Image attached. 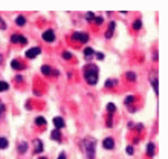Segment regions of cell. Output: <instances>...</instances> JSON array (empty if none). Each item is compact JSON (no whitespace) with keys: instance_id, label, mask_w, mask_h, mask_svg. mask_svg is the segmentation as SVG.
Returning a JSON list of instances; mask_svg holds the SVG:
<instances>
[{"instance_id":"4","label":"cell","mask_w":168,"mask_h":159,"mask_svg":"<svg viewBox=\"0 0 168 159\" xmlns=\"http://www.w3.org/2000/svg\"><path fill=\"white\" fill-rule=\"evenodd\" d=\"M43 40H45V41H47V43L54 41V40H55V32H54L52 29L45 31V32H43Z\"/></svg>"},{"instance_id":"15","label":"cell","mask_w":168,"mask_h":159,"mask_svg":"<svg viewBox=\"0 0 168 159\" xmlns=\"http://www.w3.org/2000/svg\"><path fill=\"white\" fill-rule=\"evenodd\" d=\"M147 154H148V156H153V154H154V144L153 142H150L147 145Z\"/></svg>"},{"instance_id":"35","label":"cell","mask_w":168,"mask_h":159,"mask_svg":"<svg viewBox=\"0 0 168 159\" xmlns=\"http://www.w3.org/2000/svg\"><path fill=\"white\" fill-rule=\"evenodd\" d=\"M58 159H66V154H64V153H60V156H58Z\"/></svg>"},{"instance_id":"14","label":"cell","mask_w":168,"mask_h":159,"mask_svg":"<svg viewBox=\"0 0 168 159\" xmlns=\"http://www.w3.org/2000/svg\"><path fill=\"white\" fill-rule=\"evenodd\" d=\"M15 23H17V26H25V23H26V19L23 15H19L15 19Z\"/></svg>"},{"instance_id":"6","label":"cell","mask_w":168,"mask_h":159,"mask_svg":"<svg viewBox=\"0 0 168 159\" xmlns=\"http://www.w3.org/2000/svg\"><path fill=\"white\" fill-rule=\"evenodd\" d=\"M150 81H151V84H153V89L156 94H159V83H157V75L156 73H151L150 75Z\"/></svg>"},{"instance_id":"20","label":"cell","mask_w":168,"mask_h":159,"mask_svg":"<svg viewBox=\"0 0 168 159\" xmlns=\"http://www.w3.org/2000/svg\"><path fill=\"white\" fill-rule=\"evenodd\" d=\"M6 147H8V139L6 138H0V150H3Z\"/></svg>"},{"instance_id":"2","label":"cell","mask_w":168,"mask_h":159,"mask_svg":"<svg viewBox=\"0 0 168 159\" xmlns=\"http://www.w3.org/2000/svg\"><path fill=\"white\" fill-rule=\"evenodd\" d=\"M84 145V152H86L87 159H95V139L93 138H87L83 142Z\"/></svg>"},{"instance_id":"18","label":"cell","mask_w":168,"mask_h":159,"mask_svg":"<svg viewBox=\"0 0 168 159\" xmlns=\"http://www.w3.org/2000/svg\"><path fill=\"white\" fill-rule=\"evenodd\" d=\"M115 110H116V106H115L113 103H109L107 104V112L112 115V113H115Z\"/></svg>"},{"instance_id":"27","label":"cell","mask_w":168,"mask_h":159,"mask_svg":"<svg viewBox=\"0 0 168 159\" xmlns=\"http://www.w3.org/2000/svg\"><path fill=\"white\" fill-rule=\"evenodd\" d=\"M86 20H95V14H93V12H87V14H86Z\"/></svg>"},{"instance_id":"36","label":"cell","mask_w":168,"mask_h":159,"mask_svg":"<svg viewBox=\"0 0 168 159\" xmlns=\"http://www.w3.org/2000/svg\"><path fill=\"white\" fill-rule=\"evenodd\" d=\"M2 60H3V58H2V55H0V64H2Z\"/></svg>"},{"instance_id":"22","label":"cell","mask_w":168,"mask_h":159,"mask_svg":"<svg viewBox=\"0 0 168 159\" xmlns=\"http://www.w3.org/2000/svg\"><path fill=\"white\" fill-rule=\"evenodd\" d=\"M125 77H127V80H130V81H136V73L135 72H127Z\"/></svg>"},{"instance_id":"30","label":"cell","mask_w":168,"mask_h":159,"mask_svg":"<svg viewBox=\"0 0 168 159\" xmlns=\"http://www.w3.org/2000/svg\"><path fill=\"white\" fill-rule=\"evenodd\" d=\"M127 153H129V154H133V153H135V150H133V147H131V145H129V147H127Z\"/></svg>"},{"instance_id":"28","label":"cell","mask_w":168,"mask_h":159,"mask_svg":"<svg viewBox=\"0 0 168 159\" xmlns=\"http://www.w3.org/2000/svg\"><path fill=\"white\" fill-rule=\"evenodd\" d=\"M63 58L70 60V58H72V54H70V52H63Z\"/></svg>"},{"instance_id":"33","label":"cell","mask_w":168,"mask_h":159,"mask_svg":"<svg viewBox=\"0 0 168 159\" xmlns=\"http://www.w3.org/2000/svg\"><path fill=\"white\" fill-rule=\"evenodd\" d=\"M3 110H5V106H3L2 103H0V115H2V112H3Z\"/></svg>"},{"instance_id":"26","label":"cell","mask_w":168,"mask_h":159,"mask_svg":"<svg viewBox=\"0 0 168 159\" xmlns=\"http://www.w3.org/2000/svg\"><path fill=\"white\" fill-rule=\"evenodd\" d=\"M133 28H135V29H141V28H142V21H141V20H136L135 23H133Z\"/></svg>"},{"instance_id":"3","label":"cell","mask_w":168,"mask_h":159,"mask_svg":"<svg viewBox=\"0 0 168 159\" xmlns=\"http://www.w3.org/2000/svg\"><path fill=\"white\" fill-rule=\"evenodd\" d=\"M11 41L12 43H19V45H26V37H23L21 34H14V35H11Z\"/></svg>"},{"instance_id":"34","label":"cell","mask_w":168,"mask_h":159,"mask_svg":"<svg viewBox=\"0 0 168 159\" xmlns=\"http://www.w3.org/2000/svg\"><path fill=\"white\" fill-rule=\"evenodd\" d=\"M0 28H2V29H5V28H6V25H5V23H3V21H2V20H0Z\"/></svg>"},{"instance_id":"10","label":"cell","mask_w":168,"mask_h":159,"mask_svg":"<svg viewBox=\"0 0 168 159\" xmlns=\"http://www.w3.org/2000/svg\"><path fill=\"white\" fill-rule=\"evenodd\" d=\"M115 28H116V23H115V21H110V25H109V29H107V32H105V38H112Z\"/></svg>"},{"instance_id":"7","label":"cell","mask_w":168,"mask_h":159,"mask_svg":"<svg viewBox=\"0 0 168 159\" xmlns=\"http://www.w3.org/2000/svg\"><path fill=\"white\" fill-rule=\"evenodd\" d=\"M40 52H41V49L40 47H32V49H29V51H26V57L28 58H35Z\"/></svg>"},{"instance_id":"12","label":"cell","mask_w":168,"mask_h":159,"mask_svg":"<svg viewBox=\"0 0 168 159\" xmlns=\"http://www.w3.org/2000/svg\"><path fill=\"white\" fill-rule=\"evenodd\" d=\"M93 55H95V51L92 49V47H86V49H84V57H86L87 60H90Z\"/></svg>"},{"instance_id":"8","label":"cell","mask_w":168,"mask_h":159,"mask_svg":"<svg viewBox=\"0 0 168 159\" xmlns=\"http://www.w3.org/2000/svg\"><path fill=\"white\" fill-rule=\"evenodd\" d=\"M103 147L107 148V150H112V148L115 147V141H113L112 138H105V139L103 141Z\"/></svg>"},{"instance_id":"1","label":"cell","mask_w":168,"mask_h":159,"mask_svg":"<svg viewBox=\"0 0 168 159\" xmlns=\"http://www.w3.org/2000/svg\"><path fill=\"white\" fill-rule=\"evenodd\" d=\"M84 78H86L87 84L95 86L98 83V67L95 64H87L84 67Z\"/></svg>"},{"instance_id":"16","label":"cell","mask_w":168,"mask_h":159,"mask_svg":"<svg viewBox=\"0 0 168 159\" xmlns=\"http://www.w3.org/2000/svg\"><path fill=\"white\" fill-rule=\"evenodd\" d=\"M35 124H37V126H41V127H45V126H46V119H45V118H41V116H38L37 119H35Z\"/></svg>"},{"instance_id":"24","label":"cell","mask_w":168,"mask_h":159,"mask_svg":"<svg viewBox=\"0 0 168 159\" xmlns=\"http://www.w3.org/2000/svg\"><path fill=\"white\" fill-rule=\"evenodd\" d=\"M135 101V96L133 95H129V96H125V100H124V103L125 104H131Z\"/></svg>"},{"instance_id":"17","label":"cell","mask_w":168,"mask_h":159,"mask_svg":"<svg viewBox=\"0 0 168 159\" xmlns=\"http://www.w3.org/2000/svg\"><path fill=\"white\" fill-rule=\"evenodd\" d=\"M41 73H45V75H51V73H52V69L49 67V66H41Z\"/></svg>"},{"instance_id":"31","label":"cell","mask_w":168,"mask_h":159,"mask_svg":"<svg viewBox=\"0 0 168 159\" xmlns=\"http://www.w3.org/2000/svg\"><path fill=\"white\" fill-rule=\"evenodd\" d=\"M95 21L98 25H101V23H103V19H101V17H95Z\"/></svg>"},{"instance_id":"37","label":"cell","mask_w":168,"mask_h":159,"mask_svg":"<svg viewBox=\"0 0 168 159\" xmlns=\"http://www.w3.org/2000/svg\"><path fill=\"white\" fill-rule=\"evenodd\" d=\"M38 159H46V158H38Z\"/></svg>"},{"instance_id":"9","label":"cell","mask_w":168,"mask_h":159,"mask_svg":"<svg viewBox=\"0 0 168 159\" xmlns=\"http://www.w3.org/2000/svg\"><path fill=\"white\" fill-rule=\"evenodd\" d=\"M54 126L57 127V130L63 129V127H64V119L61 118V116H55L54 118Z\"/></svg>"},{"instance_id":"23","label":"cell","mask_w":168,"mask_h":159,"mask_svg":"<svg viewBox=\"0 0 168 159\" xmlns=\"http://www.w3.org/2000/svg\"><path fill=\"white\" fill-rule=\"evenodd\" d=\"M8 87H9V84H8L6 81H0V92H5V90H8Z\"/></svg>"},{"instance_id":"13","label":"cell","mask_w":168,"mask_h":159,"mask_svg":"<svg viewBox=\"0 0 168 159\" xmlns=\"http://www.w3.org/2000/svg\"><path fill=\"white\" fill-rule=\"evenodd\" d=\"M51 138L52 139H55V141H61V133H60V130H52V133H51Z\"/></svg>"},{"instance_id":"5","label":"cell","mask_w":168,"mask_h":159,"mask_svg":"<svg viewBox=\"0 0 168 159\" xmlns=\"http://www.w3.org/2000/svg\"><path fill=\"white\" fill-rule=\"evenodd\" d=\"M73 38L78 40V41H81V43H86L87 40H89V35H87L86 32H75L73 34Z\"/></svg>"},{"instance_id":"29","label":"cell","mask_w":168,"mask_h":159,"mask_svg":"<svg viewBox=\"0 0 168 159\" xmlns=\"http://www.w3.org/2000/svg\"><path fill=\"white\" fill-rule=\"evenodd\" d=\"M113 126V119H112V115H109L107 118V127H112Z\"/></svg>"},{"instance_id":"19","label":"cell","mask_w":168,"mask_h":159,"mask_svg":"<svg viewBox=\"0 0 168 159\" xmlns=\"http://www.w3.org/2000/svg\"><path fill=\"white\" fill-rule=\"evenodd\" d=\"M26 150H28V144H26V142H20L19 152H20V153H26Z\"/></svg>"},{"instance_id":"21","label":"cell","mask_w":168,"mask_h":159,"mask_svg":"<svg viewBox=\"0 0 168 159\" xmlns=\"http://www.w3.org/2000/svg\"><path fill=\"white\" fill-rule=\"evenodd\" d=\"M11 66H12L14 69H23V64L19 63V60H14V61L11 63Z\"/></svg>"},{"instance_id":"32","label":"cell","mask_w":168,"mask_h":159,"mask_svg":"<svg viewBox=\"0 0 168 159\" xmlns=\"http://www.w3.org/2000/svg\"><path fill=\"white\" fill-rule=\"evenodd\" d=\"M96 58H98V60H103L104 55H103V54H96Z\"/></svg>"},{"instance_id":"11","label":"cell","mask_w":168,"mask_h":159,"mask_svg":"<svg viewBox=\"0 0 168 159\" xmlns=\"http://www.w3.org/2000/svg\"><path fill=\"white\" fill-rule=\"evenodd\" d=\"M34 145H35V148H34L35 153H40V152L43 150V142H41L40 139H35V141H34Z\"/></svg>"},{"instance_id":"25","label":"cell","mask_w":168,"mask_h":159,"mask_svg":"<svg viewBox=\"0 0 168 159\" xmlns=\"http://www.w3.org/2000/svg\"><path fill=\"white\" fill-rule=\"evenodd\" d=\"M116 80H107L105 81V87H113V84H116Z\"/></svg>"}]
</instances>
